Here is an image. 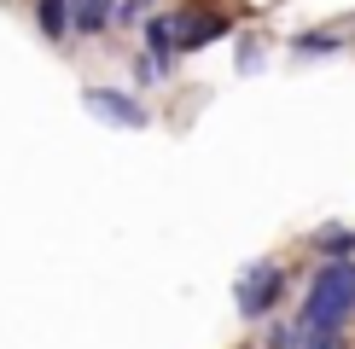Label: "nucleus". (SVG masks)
Returning <instances> with one entry per match:
<instances>
[{
	"label": "nucleus",
	"instance_id": "1",
	"mask_svg": "<svg viewBox=\"0 0 355 349\" xmlns=\"http://www.w3.org/2000/svg\"><path fill=\"white\" fill-rule=\"evenodd\" d=\"M355 309V268L349 256H327V268L315 274L303 297V314H297V332H320V326H344Z\"/></svg>",
	"mask_w": 355,
	"mask_h": 349
},
{
	"label": "nucleus",
	"instance_id": "2",
	"mask_svg": "<svg viewBox=\"0 0 355 349\" xmlns=\"http://www.w3.org/2000/svg\"><path fill=\"white\" fill-rule=\"evenodd\" d=\"M279 291H286V268H279V262H257V268L239 280V314L245 320H262L279 303Z\"/></svg>",
	"mask_w": 355,
	"mask_h": 349
},
{
	"label": "nucleus",
	"instance_id": "3",
	"mask_svg": "<svg viewBox=\"0 0 355 349\" xmlns=\"http://www.w3.org/2000/svg\"><path fill=\"white\" fill-rule=\"evenodd\" d=\"M82 99H87V111L105 116V123H123V128H146V123H152V116H146L128 93H111V87H87Z\"/></svg>",
	"mask_w": 355,
	"mask_h": 349
},
{
	"label": "nucleus",
	"instance_id": "4",
	"mask_svg": "<svg viewBox=\"0 0 355 349\" xmlns=\"http://www.w3.org/2000/svg\"><path fill=\"white\" fill-rule=\"evenodd\" d=\"M111 0H70V29H82V35H99V29L111 24Z\"/></svg>",
	"mask_w": 355,
	"mask_h": 349
},
{
	"label": "nucleus",
	"instance_id": "5",
	"mask_svg": "<svg viewBox=\"0 0 355 349\" xmlns=\"http://www.w3.org/2000/svg\"><path fill=\"white\" fill-rule=\"evenodd\" d=\"M35 18H41L47 41H64L70 35V0H35Z\"/></svg>",
	"mask_w": 355,
	"mask_h": 349
},
{
	"label": "nucleus",
	"instance_id": "6",
	"mask_svg": "<svg viewBox=\"0 0 355 349\" xmlns=\"http://www.w3.org/2000/svg\"><path fill=\"white\" fill-rule=\"evenodd\" d=\"M221 29H227V18H216V12H210V18H192L187 29H175V47H210Z\"/></svg>",
	"mask_w": 355,
	"mask_h": 349
},
{
	"label": "nucleus",
	"instance_id": "7",
	"mask_svg": "<svg viewBox=\"0 0 355 349\" xmlns=\"http://www.w3.org/2000/svg\"><path fill=\"white\" fill-rule=\"evenodd\" d=\"M146 53H175V18H152L146 24Z\"/></svg>",
	"mask_w": 355,
	"mask_h": 349
},
{
	"label": "nucleus",
	"instance_id": "8",
	"mask_svg": "<svg viewBox=\"0 0 355 349\" xmlns=\"http://www.w3.org/2000/svg\"><path fill=\"white\" fill-rule=\"evenodd\" d=\"M297 53H344V35H327V29H309V35L291 41Z\"/></svg>",
	"mask_w": 355,
	"mask_h": 349
},
{
	"label": "nucleus",
	"instance_id": "9",
	"mask_svg": "<svg viewBox=\"0 0 355 349\" xmlns=\"http://www.w3.org/2000/svg\"><path fill=\"white\" fill-rule=\"evenodd\" d=\"M315 251H320V256H349V251H355V233H344V227H327V233L315 239Z\"/></svg>",
	"mask_w": 355,
	"mask_h": 349
},
{
	"label": "nucleus",
	"instance_id": "10",
	"mask_svg": "<svg viewBox=\"0 0 355 349\" xmlns=\"http://www.w3.org/2000/svg\"><path fill=\"white\" fill-rule=\"evenodd\" d=\"M309 349H344V326H320V332H303Z\"/></svg>",
	"mask_w": 355,
	"mask_h": 349
}]
</instances>
